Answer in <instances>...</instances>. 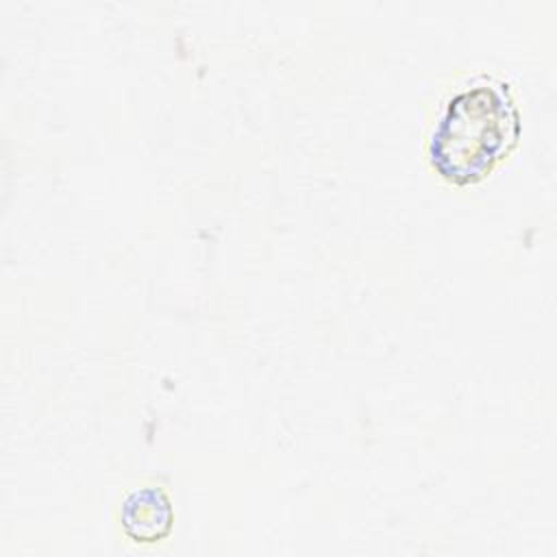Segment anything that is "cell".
I'll return each instance as SVG.
<instances>
[{"mask_svg":"<svg viewBox=\"0 0 557 557\" xmlns=\"http://www.w3.org/2000/svg\"><path fill=\"white\" fill-rule=\"evenodd\" d=\"M522 117L511 85L479 76L457 89L426 141L429 165L450 185L483 181L520 141Z\"/></svg>","mask_w":557,"mask_h":557,"instance_id":"6da1fadb","label":"cell"},{"mask_svg":"<svg viewBox=\"0 0 557 557\" xmlns=\"http://www.w3.org/2000/svg\"><path fill=\"white\" fill-rule=\"evenodd\" d=\"M120 524L133 544L163 542L174 527L170 496L159 485L133 487L120 505Z\"/></svg>","mask_w":557,"mask_h":557,"instance_id":"7a4b0ae2","label":"cell"}]
</instances>
